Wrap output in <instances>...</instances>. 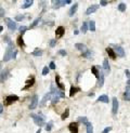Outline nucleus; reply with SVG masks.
<instances>
[{
  "instance_id": "f257e3e1",
  "label": "nucleus",
  "mask_w": 130,
  "mask_h": 133,
  "mask_svg": "<svg viewBox=\"0 0 130 133\" xmlns=\"http://www.w3.org/2000/svg\"><path fill=\"white\" fill-rule=\"evenodd\" d=\"M13 50H14V46H13V42L10 41L8 43V48H7V51L4 53V57H3V61L8 62L10 59H12V54H13Z\"/></svg>"
},
{
  "instance_id": "f03ea898",
  "label": "nucleus",
  "mask_w": 130,
  "mask_h": 133,
  "mask_svg": "<svg viewBox=\"0 0 130 133\" xmlns=\"http://www.w3.org/2000/svg\"><path fill=\"white\" fill-rule=\"evenodd\" d=\"M31 117L33 118L35 124L39 125V127H40V125H43V123H45V117L42 116V114L39 113L38 115H36V114H31Z\"/></svg>"
},
{
  "instance_id": "7ed1b4c3",
  "label": "nucleus",
  "mask_w": 130,
  "mask_h": 133,
  "mask_svg": "<svg viewBox=\"0 0 130 133\" xmlns=\"http://www.w3.org/2000/svg\"><path fill=\"white\" fill-rule=\"evenodd\" d=\"M18 100V95H9V96L5 97L4 105H5V106H8V105H11L12 103L16 102Z\"/></svg>"
},
{
  "instance_id": "20e7f679",
  "label": "nucleus",
  "mask_w": 130,
  "mask_h": 133,
  "mask_svg": "<svg viewBox=\"0 0 130 133\" xmlns=\"http://www.w3.org/2000/svg\"><path fill=\"white\" fill-rule=\"evenodd\" d=\"M5 23H7V25H8V28L10 29V30H12V31H14L16 29V22H14L13 20H11V18H9V17H7L5 18Z\"/></svg>"
},
{
  "instance_id": "39448f33",
  "label": "nucleus",
  "mask_w": 130,
  "mask_h": 133,
  "mask_svg": "<svg viewBox=\"0 0 130 133\" xmlns=\"http://www.w3.org/2000/svg\"><path fill=\"white\" fill-rule=\"evenodd\" d=\"M68 130L71 133H78V123L71 122L68 124Z\"/></svg>"
},
{
  "instance_id": "423d86ee",
  "label": "nucleus",
  "mask_w": 130,
  "mask_h": 133,
  "mask_svg": "<svg viewBox=\"0 0 130 133\" xmlns=\"http://www.w3.org/2000/svg\"><path fill=\"white\" fill-rule=\"evenodd\" d=\"M114 52L116 54H118L119 56H121V57L125 56V51H124V48H121L120 46H114Z\"/></svg>"
},
{
  "instance_id": "0eeeda50",
  "label": "nucleus",
  "mask_w": 130,
  "mask_h": 133,
  "mask_svg": "<svg viewBox=\"0 0 130 133\" xmlns=\"http://www.w3.org/2000/svg\"><path fill=\"white\" fill-rule=\"evenodd\" d=\"M37 105H38V95L35 94L31 99V105H29V108L31 109H35L37 107Z\"/></svg>"
},
{
  "instance_id": "6e6552de",
  "label": "nucleus",
  "mask_w": 130,
  "mask_h": 133,
  "mask_svg": "<svg viewBox=\"0 0 130 133\" xmlns=\"http://www.w3.org/2000/svg\"><path fill=\"white\" fill-rule=\"evenodd\" d=\"M98 87L102 88L104 85V74H103L102 70H99V78H98Z\"/></svg>"
},
{
  "instance_id": "1a4fd4ad",
  "label": "nucleus",
  "mask_w": 130,
  "mask_h": 133,
  "mask_svg": "<svg viewBox=\"0 0 130 133\" xmlns=\"http://www.w3.org/2000/svg\"><path fill=\"white\" fill-rule=\"evenodd\" d=\"M113 108H112V113L113 115H116L118 112V101L116 97H113Z\"/></svg>"
},
{
  "instance_id": "9d476101",
  "label": "nucleus",
  "mask_w": 130,
  "mask_h": 133,
  "mask_svg": "<svg viewBox=\"0 0 130 133\" xmlns=\"http://www.w3.org/2000/svg\"><path fill=\"white\" fill-rule=\"evenodd\" d=\"M64 33H65V28H64L63 26H59V27L56 28V30H55L56 38H61V37H63Z\"/></svg>"
},
{
  "instance_id": "9b49d317",
  "label": "nucleus",
  "mask_w": 130,
  "mask_h": 133,
  "mask_svg": "<svg viewBox=\"0 0 130 133\" xmlns=\"http://www.w3.org/2000/svg\"><path fill=\"white\" fill-rule=\"evenodd\" d=\"M99 8H100V4H93V5H91V7H89V8L87 9L86 14H87V15H89V14H91V13H94Z\"/></svg>"
},
{
  "instance_id": "f8f14e48",
  "label": "nucleus",
  "mask_w": 130,
  "mask_h": 133,
  "mask_svg": "<svg viewBox=\"0 0 130 133\" xmlns=\"http://www.w3.org/2000/svg\"><path fill=\"white\" fill-rule=\"evenodd\" d=\"M8 77H9V70L8 69H3L1 72V74H0V82H4Z\"/></svg>"
},
{
  "instance_id": "ddd939ff",
  "label": "nucleus",
  "mask_w": 130,
  "mask_h": 133,
  "mask_svg": "<svg viewBox=\"0 0 130 133\" xmlns=\"http://www.w3.org/2000/svg\"><path fill=\"white\" fill-rule=\"evenodd\" d=\"M68 3H72L71 0H65V1H60V0H58V1L55 2V5H53V9H59L60 7L65 5V4H68Z\"/></svg>"
},
{
  "instance_id": "4468645a",
  "label": "nucleus",
  "mask_w": 130,
  "mask_h": 133,
  "mask_svg": "<svg viewBox=\"0 0 130 133\" xmlns=\"http://www.w3.org/2000/svg\"><path fill=\"white\" fill-rule=\"evenodd\" d=\"M34 83H35V78H31V79H28L27 81H26L25 87H24L22 90L24 91V90H28V89H31V88L34 86Z\"/></svg>"
},
{
  "instance_id": "2eb2a0df",
  "label": "nucleus",
  "mask_w": 130,
  "mask_h": 133,
  "mask_svg": "<svg viewBox=\"0 0 130 133\" xmlns=\"http://www.w3.org/2000/svg\"><path fill=\"white\" fill-rule=\"evenodd\" d=\"M51 92H49V93H47V94H45V96H43V99H42V101L40 102V106L42 107V106H45L46 105V103H47V101H49L50 99H51Z\"/></svg>"
},
{
  "instance_id": "dca6fc26",
  "label": "nucleus",
  "mask_w": 130,
  "mask_h": 133,
  "mask_svg": "<svg viewBox=\"0 0 130 133\" xmlns=\"http://www.w3.org/2000/svg\"><path fill=\"white\" fill-rule=\"evenodd\" d=\"M77 9H78V3H74V4L72 5V8L69 9L68 11V15L69 16H73L75 13L77 12Z\"/></svg>"
},
{
  "instance_id": "f3484780",
  "label": "nucleus",
  "mask_w": 130,
  "mask_h": 133,
  "mask_svg": "<svg viewBox=\"0 0 130 133\" xmlns=\"http://www.w3.org/2000/svg\"><path fill=\"white\" fill-rule=\"evenodd\" d=\"M55 82H56V86H58V88H59L60 90H62V91H63V90H65V86H64L61 81H60V76H59V75H56V76H55Z\"/></svg>"
},
{
  "instance_id": "a211bd4d",
  "label": "nucleus",
  "mask_w": 130,
  "mask_h": 133,
  "mask_svg": "<svg viewBox=\"0 0 130 133\" xmlns=\"http://www.w3.org/2000/svg\"><path fill=\"white\" fill-rule=\"evenodd\" d=\"M103 69H104V72L106 73V74H110L111 66H110V64H108V61H107V60H104V61H103Z\"/></svg>"
},
{
  "instance_id": "6ab92c4d",
  "label": "nucleus",
  "mask_w": 130,
  "mask_h": 133,
  "mask_svg": "<svg viewBox=\"0 0 130 133\" xmlns=\"http://www.w3.org/2000/svg\"><path fill=\"white\" fill-rule=\"evenodd\" d=\"M75 47L78 49L79 51H81L82 53H85L86 51H88V49H87L86 44H84V43H76V44H75Z\"/></svg>"
},
{
  "instance_id": "aec40b11",
  "label": "nucleus",
  "mask_w": 130,
  "mask_h": 133,
  "mask_svg": "<svg viewBox=\"0 0 130 133\" xmlns=\"http://www.w3.org/2000/svg\"><path fill=\"white\" fill-rule=\"evenodd\" d=\"M106 52L107 54H108V56H111V59H116V53L114 52V50H113L112 48H110V47H107L106 48Z\"/></svg>"
},
{
  "instance_id": "412c9836",
  "label": "nucleus",
  "mask_w": 130,
  "mask_h": 133,
  "mask_svg": "<svg viewBox=\"0 0 130 133\" xmlns=\"http://www.w3.org/2000/svg\"><path fill=\"white\" fill-rule=\"evenodd\" d=\"M78 91H80V89H79V88H76V87H74V86H72V87H71V91H69V96L73 97L77 92H78Z\"/></svg>"
},
{
  "instance_id": "4be33fe9",
  "label": "nucleus",
  "mask_w": 130,
  "mask_h": 133,
  "mask_svg": "<svg viewBox=\"0 0 130 133\" xmlns=\"http://www.w3.org/2000/svg\"><path fill=\"white\" fill-rule=\"evenodd\" d=\"M98 101H99V102H102V103H108V102H110L108 96H107V95H105V94L100 95L99 99H98Z\"/></svg>"
},
{
  "instance_id": "5701e85b",
  "label": "nucleus",
  "mask_w": 130,
  "mask_h": 133,
  "mask_svg": "<svg viewBox=\"0 0 130 133\" xmlns=\"http://www.w3.org/2000/svg\"><path fill=\"white\" fill-rule=\"evenodd\" d=\"M124 99L126 101H130V86H128L126 88V91H125V94H124Z\"/></svg>"
},
{
  "instance_id": "b1692460",
  "label": "nucleus",
  "mask_w": 130,
  "mask_h": 133,
  "mask_svg": "<svg viewBox=\"0 0 130 133\" xmlns=\"http://www.w3.org/2000/svg\"><path fill=\"white\" fill-rule=\"evenodd\" d=\"M88 27L91 31H95V22L94 21H89V23H88Z\"/></svg>"
},
{
  "instance_id": "393cba45",
  "label": "nucleus",
  "mask_w": 130,
  "mask_h": 133,
  "mask_svg": "<svg viewBox=\"0 0 130 133\" xmlns=\"http://www.w3.org/2000/svg\"><path fill=\"white\" fill-rule=\"evenodd\" d=\"M33 3H34L33 0H27V1H25V2H24V4H22V9H27V8H29V7H31Z\"/></svg>"
},
{
  "instance_id": "a878e982",
  "label": "nucleus",
  "mask_w": 130,
  "mask_h": 133,
  "mask_svg": "<svg viewBox=\"0 0 130 133\" xmlns=\"http://www.w3.org/2000/svg\"><path fill=\"white\" fill-rule=\"evenodd\" d=\"M16 42H18V46L20 47H24L25 46V43H24V40H23V37L22 36H18V39H16Z\"/></svg>"
},
{
  "instance_id": "bb28decb",
  "label": "nucleus",
  "mask_w": 130,
  "mask_h": 133,
  "mask_svg": "<svg viewBox=\"0 0 130 133\" xmlns=\"http://www.w3.org/2000/svg\"><path fill=\"white\" fill-rule=\"evenodd\" d=\"M68 115H69V109H68V108H66V109H65V112L62 114L61 119H62V120H65L66 118H68Z\"/></svg>"
},
{
  "instance_id": "cd10ccee",
  "label": "nucleus",
  "mask_w": 130,
  "mask_h": 133,
  "mask_svg": "<svg viewBox=\"0 0 130 133\" xmlns=\"http://www.w3.org/2000/svg\"><path fill=\"white\" fill-rule=\"evenodd\" d=\"M40 20H41L40 17H37V18H36V20L34 21L33 23L31 24V26H29V28H34V27H36V26H37V25H38V24H39V22H40Z\"/></svg>"
},
{
  "instance_id": "c85d7f7f",
  "label": "nucleus",
  "mask_w": 130,
  "mask_h": 133,
  "mask_svg": "<svg viewBox=\"0 0 130 133\" xmlns=\"http://www.w3.org/2000/svg\"><path fill=\"white\" fill-rule=\"evenodd\" d=\"M78 122H81V123H84V124H87V123L89 122V121H88L87 117L82 116V117H78Z\"/></svg>"
},
{
  "instance_id": "c756f323",
  "label": "nucleus",
  "mask_w": 130,
  "mask_h": 133,
  "mask_svg": "<svg viewBox=\"0 0 130 133\" xmlns=\"http://www.w3.org/2000/svg\"><path fill=\"white\" fill-rule=\"evenodd\" d=\"M126 8H127V7H126V3H124V2H121V3L118 4V10H119L120 12H125Z\"/></svg>"
},
{
  "instance_id": "7c9ffc66",
  "label": "nucleus",
  "mask_w": 130,
  "mask_h": 133,
  "mask_svg": "<svg viewBox=\"0 0 130 133\" xmlns=\"http://www.w3.org/2000/svg\"><path fill=\"white\" fill-rule=\"evenodd\" d=\"M87 30H88V23H87V22H84V23H82V26H81V33L86 34Z\"/></svg>"
},
{
  "instance_id": "2f4dec72",
  "label": "nucleus",
  "mask_w": 130,
  "mask_h": 133,
  "mask_svg": "<svg viewBox=\"0 0 130 133\" xmlns=\"http://www.w3.org/2000/svg\"><path fill=\"white\" fill-rule=\"evenodd\" d=\"M92 54H93V53H92L90 50H88V51H86L85 53H82V56H84V57H87V59H91V57H92Z\"/></svg>"
},
{
  "instance_id": "473e14b6",
  "label": "nucleus",
  "mask_w": 130,
  "mask_h": 133,
  "mask_svg": "<svg viewBox=\"0 0 130 133\" xmlns=\"http://www.w3.org/2000/svg\"><path fill=\"white\" fill-rule=\"evenodd\" d=\"M87 133H93V127H92V124L90 122L87 123Z\"/></svg>"
},
{
  "instance_id": "72a5a7b5",
  "label": "nucleus",
  "mask_w": 130,
  "mask_h": 133,
  "mask_svg": "<svg viewBox=\"0 0 130 133\" xmlns=\"http://www.w3.org/2000/svg\"><path fill=\"white\" fill-rule=\"evenodd\" d=\"M91 70H92V73H93V75H94L97 78H99V70H98V68L95 66H92L91 67Z\"/></svg>"
},
{
  "instance_id": "f704fd0d",
  "label": "nucleus",
  "mask_w": 130,
  "mask_h": 133,
  "mask_svg": "<svg viewBox=\"0 0 130 133\" xmlns=\"http://www.w3.org/2000/svg\"><path fill=\"white\" fill-rule=\"evenodd\" d=\"M41 54H42V51H41V50H39V49H36L35 51L33 52V55H34V56H40Z\"/></svg>"
},
{
  "instance_id": "c9c22d12",
  "label": "nucleus",
  "mask_w": 130,
  "mask_h": 133,
  "mask_svg": "<svg viewBox=\"0 0 130 133\" xmlns=\"http://www.w3.org/2000/svg\"><path fill=\"white\" fill-rule=\"evenodd\" d=\"M52 124H53V122H52V121H50V122H49L48 124L46 125V130L48 131V132H49V131H51V129H52Z\"/></svg>"
},
{
  "instance_id": "e433bc0d",
  "label": "nucleus",
  "mask_w": 130,
  "mask_h": 133,
  "mask_svg": "<svg viewBox=\"0 0 130 133\" xmlns=\"http://www.w3.org/2000/svg\"><path fill=\"white\" fill-rule=\"evenodd\" d=\"M48 73H49V67H48V66L43 67V69H42V75H43V76L48 75Z\"/></svg>"
},
{
  "instance_id": "4c0bfd02",
  "label": "nucleus",
  "mask_w": 130,
  "mask_h": 133,
  "mask_svg": "<svg viewBox=\"0 0 130 133\" xmlns=\"http://www.w3.org/2000/svg\"><path fill=\"white\" fill-rule=\"evenodd\" d=\"M60 100V97L59 96H56V95H54L53 97H52V104H55V103H58Z\"/></svg>"
},
{
  "instance_id": "58836bf2",
  "label": "nucleus",
  "mask_w": 130,
  "mask_h": 133,
  "mask_svg": "<svg viewBox=\"0 0 130 133\" xmlns=\"http://www.w3.org/2000/svg\"><path fill=\"white\" fill-rule=\"evenodd\" d=\"M26 29H27V27H26V26H21V27H20V33H21V35H23V34L26 31Z\"/></svg>"
},
{
  "instance_id": "ea45409f",
  "label": "nucleus",
  "mask_w": 130,
  "mask_h": 133,
  "mask_svg": "<svg viewBox=\"0 0 130 133\" xmlns=\"http://www.w3.org/2000/svg\"><path fill=\"white\" fill-rule=\"evenodd\" d=\"M55 44H56V39H52V40L50 41V47H52V48H53Z\"/></svg>"
},
{
  "instance_id": "a19ab883",
  "label": "nucleus",
  "mask_w": 130,
  "mask_h": 133,
  "mask_svg": "<svg viewBox=\"0 0 130 133\" xmlns=\"http://www.w3.org/2000/svg\"><path fill=\"white\" fill-rule=\"evenodd\" d=\"M111 130H112V127H107V128H105L104 130L102 131V133H108Z\"/></svg>"
},
{
  "instance_id": "79ce46f5",
  "label": "nucleus",
  "mask_w": 130,
  "mask_h": 133,
  "mask_svg": "<svg viewBox=\"0 0 130 133\" xmlns=\"http://www.w3.org/2000/svg\"><path fill=\"white\" fill-rule=\"evenodd\" d=\"M59 54H61V55H63V56H66L67 52L65 51V50H60V51H59Z\"/></svg>"
},
{
  "instance_id": "37998d69",
  "label": "nucleus",
  "mask_w": 130,
  "mask_h": 133,
  "mask_svg": "<svg viewBox=\"0 0 130 133\" xmlns=\"http://www.w3.org/2000/svg\"><path fill=\"white\" fill-rule=\"evenodd\" d=\"M49 68H50V69H55V64H54V62H51V63H50Z\"/></svg>"
},
{
  "instance_id": "c03bdc74",
  "label": "nucleus",
  "mask_w": 130,
  "mask_h": 133,
  "mask_svg": "<svg viewBox=\"0 0 130 133\" xmlns=\"http://www.w3.org/2000/svg\"><path fill=\"white\" fill-rule=\"evenodd\" d=\"M24 17H25L24 15H16L15 20H16V21H22V20H24Z\"/></svg>"
},
{
  "instance_id": "a18cd8bd",
  "label": "nucleus",
  "mask_w": 130,
  "mask_h": 133,
  "mask_svg": "<svg viewBox=\"0 0 130 133\" xmlns=\"http://www.w3.org/2000/svg\"><path fill=\"white\" fill-rule=\"evenodd\" d=\"M100 4L103 5V7H105V5L108 4V2H107V1H104V0H102V1H100Z\"/></svg>"
},
{
  "instance_id": "49530a36",
  "label": "nucleus",
  "mask_w": 130,
  "mask_h": 133,
  "mask_svg": "<svg viewBox=\"0 0 130 133\" xmlns=\"http://www.w3.org/2000/svg\"><path fill=\"white\" fill-rule=\"evenodd\" d=\"M4 10H3L2 8H0V16H1V17H3V16H4Z\"/></svg>"
},
{
  "instance_id": "de8ad7c7",
  "label": "nucleus",
  "mask_w": 130,
  "mask_h": 133,
  "mask_svg": "<svg viewBox=\"0 0 130 133\" xmlns=\"http://www.w3.org/2000/svg\"><path fill=\"white\" fill-rule=\"evenodd\" d=\"M16 54H18V51H16V50H14V52H13V54H12V59H15Z\"/></svg>"
},
{
  "instance_id": "09e8293b",
  "label": "nucleus",
  "mask_w": 130,
  "mask_h": 133,
  "mask_svg": "<svg viewBox=\"0 0 130 133\" xmlns=\"http://www.w3.org/2000/svg\"><path fill=\"white\" fill-rule=\"evenodd\" d=\"M125 74H126V76H127L128 78H129V77H130V72H129V70H128V69H126V70H125Z\"/></svg>"
},
{
  "instance_id": "8fccbe9b",
  "label": "nucleus",
  "mask_w": 130,
  "mask_h": 133,
  "mask_svg": "<svg viewBox=\"0 0 130 133\" xmlns=\"http://www.w3.org/2000/svg\"><path fill=\"white\" fill-rule=\"evenodd\" d=\"M2 110H3V106L1 104H0V115L2 114Z\"/></svg>"
},
{
  "instance_id": "3c124183",
  "label": "nucleus",
  "mask_w": 130,
  "mask_h": 133,
  "mask_svg": "<svg viewBox=\"0 0 130 133\" xmlns=\"http://www.w3.org/2000/svg\"><path fill=\"white\" fill-rule=\"evenodd\" d=\"M2 30H3V27H2V26H0V33H1Z\"/></svg>"
},
{
  "instance_id": "603ef678",
  "label": "nucleus",
  "mask_w": 130,
  "mask_h": 133,
  "mask_svg": "<svg viewBox=\"0 0 130 133\" xmlns=\"http://www.w3.org/2000/svg\"><path fill=\"white\" fill-rule=\"evenodd\" d=\"M127 85H128V86H130V79H128V81H127Z\"/></svg>"
},
{
  "instance_id": "864d4df0",
  "label": "nucleus",
  "mask_w": 130,
  "mask_h": 133,
  "mask_svg": "<svg viewBox=\"0 0 130 133\" xmlns=\"http://www.w3.org/2000/svg\"><path fill=\"white\" fill-rule=\"evenodd\" d=\"M40 132H41V129L39 128V129H38V131H37V133H40Z\"/></svg>"
}]
</instances>
